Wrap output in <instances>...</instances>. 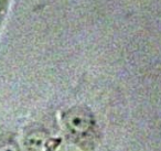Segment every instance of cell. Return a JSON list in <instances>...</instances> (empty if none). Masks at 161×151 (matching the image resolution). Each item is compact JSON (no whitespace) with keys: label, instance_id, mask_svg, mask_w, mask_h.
Listing matches in <instances>:
<instances>
[{"label":"cell","instance_id":"cell-1","mask_svg":"<svg viewBox=\"0 0 161 151\" xmlns=\"http://www.w3.org/2000/svg\"><path fill=\"white\" fill-rule=\"evenodd\" d=\"M66 130L75 137H82L90 132L95 124L93 114L87 107L74 106L64 111L62 116Z\"/></svg>","mask_w":161,"mask_h":151},{"label":"cell","instance_id":"cell-2","mask_svg":"<svg viewBox=\"0 0 161 151\" xmlns=\"http://www.w3.org/2000/svg\"><path fill=\"white\" fill-rule=\"evenodd\" d=\"M47 144V137L42 131H32L25 138V146L29 151H43Z\"/></svg>","mask_w":161,"mask_h":151},{"label":"cell","instance_id":"cell-3","mask_svg":"<svg viewBox=\"0 0 161 151\" xmlns=\"http://www.w3.org/2000/svg\"><path fill=\"white\" fill-rule=\"evenodd\" d=\"M11 0H0V28L3 25V22L7 16L8 8H9Z\"/></svg>","mask_w":161,"mask_h":151},{"label":"cell","instance_id":"cell-4","mask_svg":"<svg viewBox=\"0 0 161 151\" xmlns=\"http://www.w3.org/2000/svg\"><path fill=\"white\" fill-rule=\"evenodd\" d=\"M0 151H19L18 146L14 142L9 141V142H3L0 144Z\"/></svg>","mask_w":161,"mask_h":151},{"label":"cell","instance_id":"cell-5","mask_svg":"<svg viewBox=\"0 0 161 151\" xmlns=\"http://www.w3.org/2000/svg\"><path fill=\"white\" fill-rule=\"evenodd\" d=\"M64 151H84L83 149L78 147L77 144L75 143H69L67 146H65Z\"/></svg>","mask_w":161,"mask_h":151}]
</instances>
